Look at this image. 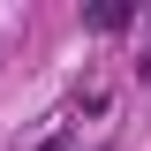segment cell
<instances>
[{"mask_svg": "<svg viewBox=\"0 0 151 151\" xmlns=\"http://www.w3.org/2000/svg\"><path fill=\"white\" fill-rule=\"evenodd\" d=\"M129 15H136L129 0H98V8H91V23H98V30H121V23H129Z\"/></svg>", "mask_w": 151, "mask_h": 151, "instance_id": "1", "label": "cell"}]
</instances>
